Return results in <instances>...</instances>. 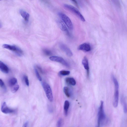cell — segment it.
I'll return each instance as SVG.
<instances>
[{"label": "cell", "mask_w": 127, "mask_h": 127, "mask_svg": "<svg viewBox=\"0 0 127 127\" xmlns=\"http://www.w3.org/2000/svg\"><path fill=\"white\" fill-rule=\"evenodd\" d=\"M64 6L66 9L75 14L82 21H85L84 17L79 10L75 7L68 4H64Z\"/></svg>", "instance_id": "3957f363"}, {"label": "cell", "mask_w": 127, "mask_h": 127, "mask_svg": "<svg viewBox=\"0 0 127 127\" xmlns=\"http://www.w3.org/2000/svg\"><path fill=\"white\" fill-rule=\"evenodd\" d=\"M0 69L3 73H7L9 71V69L7 66L1 61H0Z\"/></svg>", "instance_id": "4fadbf2b"}, {"label": "cell", "mask_w": 127, "mask_h": 127, "mask_svg": "<svg viewBox=\"0 0 127 127\" xmlns=\"http://www.w3.org/2000/svg\"><path fill=\"white\" fill-rule=\"evenodd\" d=\"M75 5L78 6L77 2L76 0H71Z\"/></svg>", "instance_id": "4316f807"}, {"label": "cell", "mask_w": 127, "mask_h": 127, "mask_svg": "<svg viewBox=\"0 0 127 127\" xmlns=\"http://www.w3.org/2000/svg\"><path fill=\"white\" fill-rule=\"evenodd\" d=\"M65 81L67 84L71 85H75L76 84L75 80L73 78H66Z\"/></svg>", "instance_id": "9a60e30c"}, {"label": "cell", "mask_w": 127, "mask_h": 127, "mask_svg": "<svg viewBox=\"0 0 127 127\" xmlns=\"http://www.w3.org/2000/svg\"><path fill=\"white\" fill-rule=\"evenodd\" d=\"M51 61L60 63L67 67H69V65L62 58L57 56H52L49 58Z\"/></svg>", "instance_id": "8992f818"}, {"label": "cell", "mask_w": 127, "mask_h": 127, "mask_svg": "<svg viewBox=\"0 0 127 127\" xmlns=\"http://www.w3.org/2000/svg\"><path fill=\"white\" fill-rule=\"evenodd\" d=\"M58 15L68 28L70 30L73 29L72 23L69 18L65 14L61 12H59Z\"/></svg>", "instance_id": "277c9868"}, {"label": "cell", "mask_w": 127, "mask_h": 127, "mask_svg": "<svg viewBox=\"0 0 127 127\" xmlns=\"http://www.w3.org/2000/svg\"><path fill=\"white\" fill-rule=\"evenodd\" d=\"M28 124V122H26L24 124L23 127H27Z\"/></svg>", "instance_id": "83f0119b"}, {"label": "cell", "mask_w": 127, "mask_h": 127, "mask_svg": "<svg viewBox=\"0 0 127 127\" xmlns=\"http://www.w3.org/2000/svg\"><path fill=\"white\" fill-rule=\"evenodd\" d=\"M1 110L3 113L6 114L12 113L14 111L13 110L7 107L5 102L3 103L1 107Z\"/></svg>", "instance_id": "30bf717a"}, {"label": "cell", "mask_w": 127, "mask_h": 127, "mask_svg": "<svg viewBox=\"0 0 127 127\" xmlns=\"http://www.w3.org/2000/svg\"><path fill=\"white\" fill-rule=\"evenodd\" d=\"M123 96H122L121 99L122 103L123 105V110L124 112H127V105Z\"/></svg>", "instance_id": "e0dca14e"}, {"label": "cell", "mask_w": 127, "mask_h": 127, "mask_svg": "<svg viewBox=\"0 0 127 127\" xmlns=\"http://www.w3.org/2000/svg\"><path fill=\"white\" fill-rule=\"evenodd\" d=\"M24 79L26 84L28 86H29V83L28 77L26 75H25L24 77Z\"/></svg>", "instance_id": "cb8c5ba5"}, {"label": "cell", "mask_w": 127, "mask_h": 127, "mask_svg": "<svg viewBox=\"0 0 127 127\" xmlns=\"http://www.w3.org/2000/svg\"><path fill=\"white\" fill-rule=\"evenodd\" d=\"M19 85H14L11 89V91L13 93H16L19 89Z\"/></svg>", "instance_id": "44dd1931"}, {"label": "cell", "mask_w": 127, "mask_h": 127, "mask_svg": "<svg viewBox=\"0 0 127 127\" xmlns=\"http://www.w3.org/2000/svg\"><path fill=\"white\" fill-rule=\"evenodd\" d=\"M17 79L15 78L11 79L8 82V84L10 86H13L15 85L17 82Z\"/></svg>", "instance_id": "ac0fdd59"}, {"label": "cell", "mask_w": 127, "mask_h": 127, "mask_svg": "<svg viewBox=\"0 0 127 127\" xmlns=\"http://www.w3.org/2000/svg\"><path fill=\"white\" fill-rule=\"evenodd\" d=\"M2 47L4 48L14 51L15 53L16 52L19 47L15 45H12L7 44H3Z\"/></svg>", "instance_id": "7c38bea8"}, {"label": "cell", "mask_w": 127, "mask_h": 127, "mask_svg": "<svg viewBox=\"0 0 127 127\" xmlns=\"http://www.w3.org/2000/svg\"><path fill=\"white\" fill-rule=\"evenodd\" d=\"M78 49L85 52H87L90 51L91 47L89 44L85 43L80 45L78 47Z\"/></svg>", "instance_id": "9c48e42d"}, {"label": "cell", "mask_w": 127, "mask_h": 127, "mask_svg": "<svg viewBox=\"0 0 127 127\" xmlns=\"http://www.w3.org/2000/svg\"><path fill=\"white\" fill-rule=\"evenodd\" d=\"M106 119L103 108V102L102 100L101 101L98 114V126L100 127L104 124L106 122Z\"/></svg>", "instance_id": "6da1fadb"}, {"label": "cell", "mask_w": 127, "mask_h": 127, "mask_svg": "<svg viewBox=\"0 0 127 127\" xmlns=\"http://www.w3.org/2000/svg\"><path fill=\"white\" fill-rule=\"evenodd\" d=\"M59 46L61 49L66 53L68 56L71 57L73 55V53L65 45L61 43Z\"/></svg>", "instance_id": "52a82bcc"}, {"label": "cell", "mask_w": 127, "mask_h": 127, "mask_svg": "<svg viewBox=\"0 0 127 127\" xmlns=\"http://www.w3.org/2000/svg\"><path fill=\"white\" fill-rule=\"evenodd\" d=\"M70 73V72L68 71L61 70L59 72L60 75L62 76H65L69 75Z\"/></svg>", "instance_id": "ffe728a7"}, {"label": "cell", "mask_w": 127, "mask_h": 127, "mask_svg": "<svg viewBox=\"0 0 127 127\" xmlns=\"http://www.w3.org/2000/svg\"><path fill=\"white\" fill-rule=\"evenodd\" d=\"M69 106V101L66 100L65 101L64 106V113L65 116L67 115L68 109Z\"/></svg>", "instance_id": "2e32d148"}, {"label": "cell", "mask_w": 127, "mask_h": 127, "mask_svg": "<svg viewBox=\"0 0 127 127\" xmlns=\"http://www.w3.org/2000/svg\"><path fill=\"white\" fill-rule=\"evenodd\" d=\"M58 24L61 30L65 32L69 36H70L68 30L66 25L64 22L61 20H59L58 22Z\"/></svg>", "instance_id": "ba28073f"}, {"label": "cell", "mask_w": 127, "mask_h": 127, "mask_svg": "<svg viewBox=\"0 0 127 127\" xmlns=\"http://www.w3.org/2000/svg\"><path fill=\"white\" fill-rule=\"evenodd\" d=\"M63 90L66 96L68 97H69L70 96V94L68 87L66 86L64 88Z\"/></svg>", "instance_id": "d6986e66"}, {"label": "cell", "mask_w": 127, "mask_h": 127, "mask_svg": "<svg viewBox=\"0 0 127 127\" xmlns=\"http://www.w3.org/2000/svg\"></svg>", "instance_id": "f1b7e54d"}, {"label": "cell", "mask_w": 127, "mask_h": 127, "mask_svg": "<svg viewBox=\"0 0 127 127\" xmlns=\"http://www.w3.org/2000/svg\"><path fill=\"white\" fill-rule=\"evenodd\" d=\"M64 123V121L63 119L60 118L58 120L57 123V127H61L62 126Z\"/></svg>", "instance_id": "7402d4cb"}, {"label": "cell", "mask_w": 127, "mask_h": 127, "mask_svg": "<svg viewBox=\"0 0 127 127\" xmlns=\"http://www.w3.org/2000/svg\"><path fill=\"white\" fill-rule=\"evenodd\" d=\"M34 71L37 78L39 81H41L42 80L41 77L39 74V73L37 69L36 68H35L34 69Z\"/></svg>", "instance_id": "603a6c76"}, {"label": "cell", "mask_w": 127, "mask_h": 127, "mask_svg": "<svg viewBox=\"0 0 127 127\" xmlns=\"http://www.w3.org/2000/svg\"><path fill=\"white\" fill-rule=\"evenodd\" d=\"M82 64L85 69L87 70V75L88 76L89 73V68L88 60L86 57H84L82 61Z\"/></svg>", "instance_id": "8fae6325"}, {"label": "cell", "mask_w": 127, "mask_h": 127, "mask_svg": "<svg viewBox=\"0 0 127 127\" xmlns=\"http://www.w3.org/2000/svg\"><path fill=\"white\" fill-rule=\"evenodd\" d=\"M111 78L114 86V93L113 105L115 108H116L117 106L118 103L119 85L117 80L113 75H111Z\"/></svg>", "instance_id": "7a4b0ae2"}, {"label": "cell", "mask_w": 127, "mask_h": 127, "mask_svg": "<svg viewBox=\"0 0 127 127\" xmlns=\"http://www.w3.org/2000/svg\"><path fill=\"white\" fill-rule=\"evenodd\" d=\"M42 85L47 98L50 101H52L53 97L52 91L50 86L45 82L42 83Z\"/></svg>", "instance_id": "5b68a950"}, {"label": "cell", "mask_w": 127, "mask_h": 127, "mask_svg": "<svg viewBox=\"0 0 127 127\" xmlns=\"http://www.w3.org/2000/svg\"><path fill=\"white\" fill-rule=\"evenodd\" d=\"M20 14L26 22H28L29 20L30 15L29 14L25 11L23 10H20Z\"/></svg>", "instance_id": "5bb4252c"}, {"label": "cell", "mask_w": 127, "mask_h": 127, "mask_svg": "<svg viewBox=\"0 0 127 127\" xmlns=\"http://www.w3.org/2000/svg\"><path fill=\"white\" fill-rule=\"evenodd\" d=\"M0 86L1 88H4V89H5L4 84L2 80L1 79H0Z\"/></svg>", "instance_id": "484cf974"}, {"label": "cell", "mask_w": 127, "mask_h": 127, "mask_svg": "<svg viewBox=\"0 0 127 127\" xmlns=\"http://www.w3.org/2000/svg\"><path fill=\"white\" fill-rule=\"evenodd\" d=\"M43 51L45 54L47 55H50L52 54L51 51L48 50L46 49H44L43 50Z\"/></svg>", "instance_id": "d4e9b609"}]
</instances>
